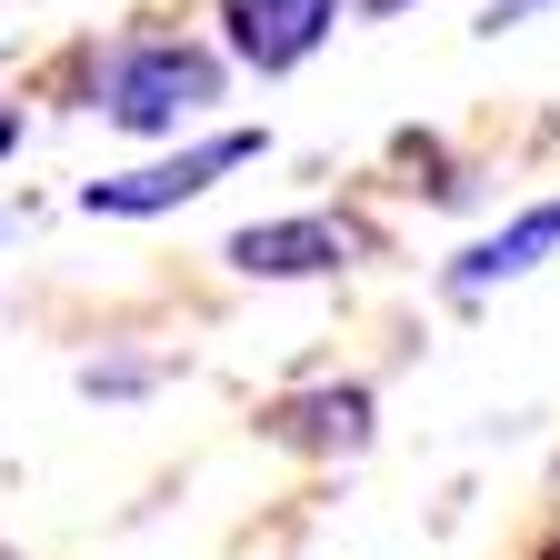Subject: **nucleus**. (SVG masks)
Listing matches in <instances>:
<instances>
[{"instance_id":"4","label":"nucleus","mask_w":560,"mask_h":560,"mask_svg":"<svg viewBox=\"0 0 560 560\" xmlns=\"http://www.w3.org/2000/svg\"><path fill=\"white\" fill-rule=\"evenodd\" d=\"M221 11V50L241 70H260V81H280V70H301L330 31H340V0H210Z\"/></svg>"},{"instance_id":"12","label":"nucleus","mask_w":560,"mask_h":560,"mask_svg":"<svg viewBox=\"0 0 560 560\" xmlns=\"http://www.w3.org/2000/svg\"><path fill=\"white\" fill-rule=\"evenodd\" d=\"M0 560H21V550H0Z\"/></svg>"},{"instance_id":"11","label":"nucleus","mask_w":560,"mask_h":560,"mask_svg":"<svg viewBox=\"0 0 560 560\" xmlns=\"http://www.w3.org/2000/svg\"><path fill=\"white\" fill-rule=\"evenodd\" d=\"M21 221H31V210H0V241H11V231H21Z\"/></svg>"},{"instance_id":"9","label":"nucleus","mask_w":560,"mask_h":560,"mask_svg":"<svg viewBox=\"0 0 560 560\" xmlns=\"http://www.w3.org/2000/svg\"><path fill=\"white\" fill-rule=\"evenodd\" d=\"M21 151V101H0V161Z\"/></svg>"},{"instance_id":"2","label":"nucleus","mask_w":560,"mask_h":560,"mask_svg":"<svg viewBox=\"0 0 560 560\" xmlns=\"http://www.w3.org/2000/svg\"><path fill=\"white\" fill-rule=\"evenodd\" d=\"M270 151V130H210L190 140V151H161V161H140V171H110V180H81V210L91 221H161V210L200 200L210 180H231Z\"/></svg>"},{"instance_id":"6","label":"nucleus","mask_w":560,"mask_h":560,"mask_svg":"<svg viewBox=\"0 0 560 560\" xmlns=\"http://www.w3.org/2000/svg\"><path fill=\"white\" fill-rule=\"evenodd\" d=\"M371 381H320V390H291V400H270L260 410V431L280 451H311V460H350V451H371Z\"/></svg>"},{"instance_id":"5","label":"nucleus","mask_w":560,"mask_h":560,"mask_svg":"<svg viewBox=\"0 0 560 560\" xmlns=\"http://www.w3.org/2000/svg\"><path fill=\"white\" fill-rule=\"evenodd\" d=\"M550 250H560V190H550V200H521L511 221H490V231L441 270V291H451V301H490V291H511V280H530Z\"/></svg>"},{"instance_id":"3","label":"nucleus","mask_w":560,"mask_h":560,"mask_svg":"<svg viewBox=\"0 0 560 560\" xmlns=\"http://www.w3.org/2000/svg\"><path fill=\"white\" fill-rule=\"evenodd\" d=\"M361 250H371V231H361V221L291 210V221H241L221 260H231L241 280H330V270H350Z\"/></svg>"},{"instance_id":"10","label":"nucleus","mask_w":560,"mask_h":560,"mask_svg":"<svg viewBox=\"0 0 560 560\" xmlns=\"http://www.w3.org/2000/svg\"><path fill=\"white\" fill-rule=\"evenodd\" d=\"M340 11H361V21H400L410 0H340Z\"/></svg>"},{"instance_id":"7","label":"nucleus","mask_w":560,"mask_h":560,"mask_svg":"<svg viewBox=\"0 0 560 560\" xmlns=\"http://www.w3.org/2000/svg\"><path fill=\"white\" fill-rule=\"evenodd\" d=\"M151 381H161V361H91V371H81L91 400H140Z\"/></svg>"},{"instance_id":"1","label":"nucleus","mask_w":560,"mask_h":560,"mask_svg":"<svg viewBox=\"0 0 560 560\" xmlns=\"http://www.w3.org/2000/svg\"><path fill=\"white\" fill-rule=\"evenodd\" d=\"M221 91H231V60L210 50V40H180V31H120L91 60V110L110 130H140V140L200 120Z\"/></svg>"},{"instance_id":"8","label":"nucleus","mask_w":560,"mask_h":560,"mask_svg":"<svg viewBox=\"0 0 560 560\" xmlns=\"http://www.w3.org/2000/svg\"><path fill=\"white\" fill-rule=\"evenodd\" d=\"M540 11H560V0H480V21H470V31H480V40H501V31H530Z\"/></svg>"}]
</instances>
